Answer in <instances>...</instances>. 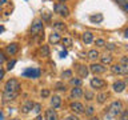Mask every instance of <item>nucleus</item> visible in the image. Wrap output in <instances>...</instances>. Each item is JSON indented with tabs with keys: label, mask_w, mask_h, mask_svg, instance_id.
Here are the masks:
<instances>
[{
	"label": "nucleus",
	"mask_w": 128,
	"mask_h": 120,
	"mask_svg": "<svg viewBox=\"0 0 128 120\" xmlns=\"http://www.w3.org/2000/svg\"><path fill=\"white\" fill-rule=\"evenodd\" d=\"M20 94V83L16 79H10L6 83V87H4L3 91V100L4 102H11V100H15Z\"/></svg>",
	"instance_id": "1"
},
{
	"label": "nucleus",
	"mask_w": 128,
	"mask_h": 120,
	"mask_svg": "<svg viewBox=\"0 0 128 120\" xmlns=\"http://www.w3.org/2000/svg\"><path fill=\"white\" fill-rule=\"evenodd\" d=\"M123 111V103L120 100H116V102H112L110 104L107 110V116L108 118H118V116L122 114Z\"/></svg>",
	"instance_id": "2"
},
{
	"label": "nucleus",
	"mask_w": 128,
	"mask_h": 120,
	"mask_svg": "<svg viewBox=\"0 0 128 120\" xmlns=\"http://www.w3.org/2000/svg\"><path fill=\"white\" fill-rule=\"evenodd\" d=\"M44 31V26H43V20L42 19H36L31 26V35L32 36H38Z\"/></svg>",
	"instance_id": "3"
},
{
	"label": "nucleus",
	"mask_w": 128,
	"mask_h": 120,
	"mask_svg": "<svg viewBox=\"0 0 128 120\" xmlns=\"http://www.w3.org/2000/svg\"><path fill=\"white\" fill-rule=\"evenodd\" d=\"M40 70L39 68H27L26 71L22 74V76H24V78H30V79H38V78H40Z\"/></svg>",
	"instance_id": "4"
},
{
	"label": "nucleus",
	"mask_w": 128,
	"mask_h": 120,
	"mask_svg": "<svg viewBox=\"0 0 128 120\" xmlns=\"http://www.w3.org/2000/svg\"><path fill=\"white\" fill-rule=\"evenodd\" d=\"M112 74L115 75H128V64L126 66H122V64H114L111 67Z\"/></svg>",
	"instance_id": "5"
},
{
	"label": "nucleus",
	"mask_w": 128,
	"mask_h": 120,
	"mask_svg": "<svg viewBox=\"0 0 128 120\" xmlns=\"http://www.w3.org/2000/svg\"><path fill=\"white\" fill-rule=\"evenodd\" d=\"M54 11L56 12V14L62 15V16H68V15H70V10H68V7L64 6L63 3H56L54 6Z\"/></svg>",
	"instance_id": "6"
},
{
	"label": "nucleus",
	"mask_w": 128,
	"mask_h": 120,
	"mask_svg": "<svg viewBox=\"0 0 128 120\" xmlns=\"http://www.w3.org/2000/svg\"><path fill=\"white\" fill-rule=\"evenodd\" d=\"M90 84H91V87L94 88V90H103V88L107 86V83L100 78H92Z\"/></svg>",
	"instance_id": "7"
},
{
	"label": "nucleus",
	"mask_w": 128,
	"mask_h": 120,
	"mask_svg": "<svg viewBox=\"0 0 128 120\" xmlns=\"http://www.w3.org/2000/svg\"><path fill=\"white\" fill-rule=\"evenodd\" d=\"M90 71L94 75H100V74H104L107 71V67L103 66V64H99V63H94L92 66H90Z\"/></svg>",
	"instance_id": "8"
},
{
	"label": "nucleus",
	"mask_w": 128,
	"mask_h": 120,
	"mask_svg": "<svg viewBox=\"0 0 128 120\" xmlns=\"http://www.w3.org/2000/svg\"><path fill=\"white\" fill-rule=\"evenodd\" d=\"M70 108H71L72 112H75V114H78V115H80V114H83V112H84V106L82 103H79V102L71 103Z\"/></svg>",
	"instance_id": "9"
},
{
	"label": "nucleus",
	"mask_w": 128,
	"mask_h": 120,
	"mask_svg": "<svg viewBox=\"0 0 128 120\" xmlns=\"http://www.w3.org/2000/svg\"><path fill=\"white\" fill-rule=\"evenodd\" d=\"M126 87H127V84H126V82H123V80H118V82H115L114 86H112L114 91L118 92V94H122V92L126 90Z\"/></svg>",
	"instance_id": "10"
},
{
	"label": "nucleus",
	"mask_w": 128,
	"mask_h": 120,
	"mask_svg": "<svg viewBox=\"0 0 128 120\" xmlns=\"http://www.w3.org/2000/svg\"><path fill=\"white\" fill-rule=\"evenodd\" d=\"M18 51H19V44L18 43H12V44H10V46H7V48H6V54L10 55V56L16 55Z\"/></svg>",
	"instance_id": "11"
},
{
	"label": "nucleus",
	"mask_w": 128,
	"mask_h": 120,
	"mask_svg": "<svg viewBox=\"0 0 128 120\" xmlns=\"http://www.w3.org/2000/svg\"><path fill=\"white\" fill-rule=\"evenodd\" d=\"M82 40L84 44H91L94 43V34L91 31H86L84 34L82 35Z\"/></svg>",
	"instance_id": "12"
},
{
	"label": "nucleus",
	"mask_w": 128,
	"mask_h": 120,
	"mask_svg": "<svg viewBox=\"0 0 128 120\" xmlns=\"http://www.w3.org/2000/svg\"><path fill=\"white\" fill-rule=\"evenodd\" d=\"M83 90L80 87H74L71 90V99H80L83 96Z\"/></svg>",
	"instance_id": "13"
},
{
	"label": "nucleus",
	"mask_w": 128,
	"mask_h": 120,
	"mask_svg": "<svg viewBox=\"0 0 128 120\" xmlns=\"http://www.w3.org/2000/svg\"><path fill=\"white\" fill-rule=\"evenodd\" d=\"M34 104L35 103L32 102V100H27V102L22 106V112L23 114H30L32 111V108H34Z\"/></svg>",
	"instance_id": "14"
},
{
	"label": "nucleus",
	"mask_w": 128,
	"mask_h": 120,
	"mask_svg": "<svg viewBox=\"0 0 128 120\" xmlns=\"http://www.w3.org/2000/svg\"><path fill=\"white\" fill-rule=\"evenodd\" d=\"M88 72H90V70H88L87 66H84V64H80V66H78V74L80 78H87L88 76Z\"/></svg>",
	"instance_id": "15"
},
{
	"label": "nucleus",
	"mask_w": 128,
	"mask_h": 120,
	"mask_svg": "<svg viewBox=\"0 0 128 120\" xmlns=\"http://www.w3.org/2000/svg\"><path fill=\"white\" fill-rule=\"evenodd\" d=\"M46 119L47 120H58V114H56V111L52 110V108L47 110L46 111Z\"/></svg>",
	"instance_id": "16"
},
{
	"label": "nucleus",
	"mask_w": 128,
	"mask_h": 120,
	"mask_svg": "<svg viewBox=\"0 0 128 120\" xmlns=\"http://www.w3.org/2000/svg\"><path fill=\"white\" fill-rule=\"evenodd\" d=\"M51 106L54 107V110H56V108H60V106H62V98L60 96H54V98L51 99Z\"/></svg>",
	"instance_id": "17"
},
{
	"label": "nucleus",
	"mask_w": 128,
	"mask_h": 120,
	"mask_svg": "<svg viewBox=\"0 0 128 120\" xmlns=\"http://www.w3.org/2000/svg\"><path fill=\"white\" fill-rule=\"evenodd\" d=\"M100 60H102V64L103 66H106V64H111L112 63V56L110 54H104L102 56H99Z\"/></svg>",
	"instance_id": "18"
},
{
	"label": "nucleus",
	"mask_w": 128,
	"mask_h": 120,
	"mask_svg": "<svg viewBox=\"0 0 128 120\" xmlns=\"http://www.w3.org/2000/svg\"><path fill=\"white\" fill-rule=\"evenodd\" d=\"M60 40H62V38H60V35L58 34V32H52V34L50 35V43L56 44V43H59Z\"/></svg>",
	"instance_id": "19"
},
{
	"label": "nucleus",
	"mask_w": 128,
	"mask_h": 120,
	"mask_svg": "<svg viewBox=\"0 0 128 120\" xmlns=\"http://www.w3.org/2000/svg\"><path fill=\"white\" fill-rule=\"evenodd\" d=\"M88 58H90L91 60H96V59H99V56H100V54H99V51H96V50H91V51H88Z\"/></svg>",
	"instance_id": "20"
},
{
	"label": "nucleus",
	"mask_w": 128,
	"mask_h": 120,
	"mask_svg": "<svg viewBox=\"0 0 128 120\" xmlns=\"http://www.w3.org/2000/svg\"><path fill=\"white\" fill-rule=\"evenodd\" d=\"M107 98H108V94H107V92H100V94L96 96V99H98V103H100V104H103L104 102H106Z\"/></svg>",
	"instance_id": "21"
},
{
	"label": "nucleus",
	"mask_w": 128,
	"mask_h": 120,
	"mask_svg": "<svg viewBox=\"0 0 128 120\" xmlns=\"http://www.w3.org/2000/svg\"><path fill=\"white\" fill-rule=\"evenodd\" d=\"M70 84L72 87H80V86H82V79H80V78H71Z\"/></svg>",
	"instance_id": "22"
},
{
	"label": "nucleus",
	"mask_w": 128,
	"mask_h": 120,
	"mask_svg": "<svg viewBox=\"0 0 128 120\" xmlns=\"http://www.w3.org/2000/svg\"><path fill=\"white\" fill-rule=\"evenodd\" d=\"M40 55H42L43 58L50 56V48H48V46H43L42 48H40Z\"/></svg>",
	"instance_id": "23"
},
{
	"label": "nucleus",
	"mask_w": 128,
	"mask_h": 120,
	"mask_svg": "<svg viewBox=\"0 0 128 120\" xmlns=\"http://www.w3.org/2000/svg\"><path fill=\"white\" fill-rule=\"evenodd\" d=\"M90 20H91V22L92 23H100V22H102V20H103V15L102 14H98V15H92L91 16V18H90Z\"/></svg>",
	"instance_id": "24"
},
{
	"label": "nucleus",
	"mask_w": 128,
	"mask_h": 120,
	"mask_svg": "<svg viewBox=\"0 0 128 120\" xmlns=\"http://www.w3.org/2000/svg\"><path fill=\"white\" fill-rule=\"evenodd\" d=\"M54 28H55V30H58V31H64V30H66V24L62 23V22H56L54 24Z\"/></svg>",
	"instance_id": "25"
},
{
	"label": "nucleus",
	"mask_w": 128,
	"mask_h": 120,
	"mask_svg": "<svg viewBox=\"0 0 128 120\" xmlns=\"http://www.w3.org/2000/svg\"><path fill=\"white\" fill-rule=\"evenodd\" d=\"M62 43L66 48H70L72 46V39L71 38H64V39H62Z\"/></svg>",
	"instance_id": "26"
},
{
	"label": "nucleus",
	"mask_w": 128,
	"mask_h": 120,
	"mask_svg": "<svg viewBox=\"0 0 128 120\" xmlns=\"http://www.w3.org/2000/svg\"><path fill=\"white\" fill-rule=\"evenodd\" d=\"M51 16H52V14H50L48 11H43V12H42L43 22H44V20H46V22H50V20H51Z\"/></svg>",
	"instance_id": "27"
},
{
	"label": "nucleus",
	"mask_w": 128,
	"mask_h": 120,
	"mask_svg": "<svg viewBox=\"0 0 128 120\" xmlns=\"http://www.w3.org/2000/svg\"><path fill=\"white\" fill-rule=\"evenodd\" d=\"M84 112L88 115V116H92L95 114V108L92 107V106H90V107H87V108H84Z\"/></svg>",
	"instance_id": "28"
},
{
	"label": "nucleus",
	"mask_w": 128,
	"mask_h": 120,
	"mask_svg": "<svg viewBox=\"0 0 128 120\" xmlns=\"http://www.w3.org/2000/svg\"><path fill=\"white\" fill-rule=\"evenodd\" d=\"M62 78H64V79H68V78H72V71L71 70H66L62 74Z\"/></svg>",
	"instance_id": "29"
},
{
	"label": "nucleus",
	"mask_w": 128,
	"mask_h": 120,
	"mask_svg": "<svg viewBox=\"0 0 128 120\" xmlns=\"http://www.w3.org/2000/svg\"><path fill=\"white\" fill-rule=\"evenodd\" d=\"M83 95L86 96V100H88V102H90V100H92V99L95 98V96H94V94H92V92H90V91H87L86 94H83Z\"/></svg>",
	"instance_id": "30"
},
{
	"label": "nucleus",
	"mask_w": 128,
	"mask_h": 120,
	"mask_svg": "<svg viewBox=\"0 0 128 120\" xmlns=\"http://www.w3.org/2000/svg\"><path fill=\"white\" fill-rule=\"evenodd\" d=\"M119 6H120V8H122L124 12H127V11H128V2H123V3H120Z\"/></svg>",
	"instance_id": "31"
},
{
	"label": "nucleus",
	"mask_w": 128,
	"mask_h": 120,
	"mask_svg": "<svg viewBox=\"0 0 128 120\" xmlns=\"http://www.w3.org/2000/svg\"><path fill=\"white\" fill-rule=\"evenodd\" d=\"M95 44H96L98 47H104V46H106V42H104L103 39H98V40L95 42Z\"/></svg>",
	"instance_id": "32"
},
{
	"label": "nucleus",
	"mask_w": 128,
	"mask_h": 120,
	"mask_svg": "<svg viewBox=\"0 0 128 120\" xmlns=\"http://www.w3.org/2000/svg\"><path fill=\"white\" fill-rule=\"evenodd\" d=\"M122 66H126V64H128V56H122V59H120V63Z\"/></svg>",
	"instance_id": "33"
},
{
	"label": "nucleus",
	"mask_w": 128,
	"mask_h": 120,
	"mask_svg": "<svg viewBox=\"0 0 128 120\" xmlns=\"http://www.w3.org/2000/svg\"><path fill=\"white\" fill-rule=\"evenodd\" d=\"M56 90H59V91H66L67 88H66V86H64L63 83H58V84H56Z\"/></svg>",
	"instance_id": "34"
},
{
	"label": "nucleus",
	"mask_w": 128,
	"mask_h": 120,
	"mask_svg": "<svg viewBox=\"0 0 128 120\" xmlns=\"http://www.w3.org/2000/svg\"><path fill=\"white\" fill-rule=\"evenodd\" d=\"M120 116H122V120H127V119H128V112H127V110H123L122 114H120Z\"/></svg>",
	"instance_id": "35"
},
{
	"label": "nucleus",
	"mask_w": 128,
	"mask_h": 120,
	"mask_svg": "<svg viewBox=\"0 0 128 120\" xmlns=\"http://www.w3.org/2000/svg\"><path fill=\"white\" fill-rule=\"evenodd\" d=\"M15 64H16V60H12V62H10V63L7 64V70H8V71H11L12 68H14Z\"/></svg>",
	"instance_id": "36"
},
{
	"label": "nucleus",
	"mask_w": 128,
	"mask_h": 120,
	"mask_svg": "<svg viewBox=\"0 0 128 120\" xmlns=\"http://www.w3.org/2000/svg\"><path fill=\"white\" fill-rule=\"evenodd\" d=\"M63 120H80L78 116H75V115H71V116H66Z\"/></svg>",
	"instance_id": "37"
},
{
	"label": "nucleus",
	"mask_w": 128,
	"mask_h": 120,
	"mask_svg": "<svg viewBox=\"0 0 128 120\" xmlns=\"http://www.w3.org/2000/svg\"><path fill=\"white\" fill-rule=\"evenodd\" d=\"M40 108H42V107H40V104H34V108H32V110H34L36 114H39V112H40Z\"/></svg>",
	"instance_id": "38"
},
{
	"label": "nucleus",
	"mask_w": 128,
	"mask_h": 120,
	"mask_svg": "<svg viewBox=\"0 0 128 120\" xmlns=\"http://www.w3.org/2000/svg\"><path fill=\"white\" fill-rule=\"evenodd\" d=\"M104 47H107L108 50H111V51H114V50H116V47H115V44H112V43H110V44H106Z\"/></svg>",
	"instance_id": "39"
},
{
	"label": "nucleus",
	"mask_w": 128,
	"mask_h": 120,
	"mask_svg": "<svg viewBox=\"0 0 128 120\" xmlns=\"http://www.w3.org/2000/svg\"><path fill=\"white\" fill-rule=\"evenodd\" d=\"M42 96H43V98H48V96H50V91H48V90L42 91Z\"/></svg>",
	"instance_id": "40"
},
{
	"label": "nucleus",
	"mask_w": 128,
	"mask_h": 120,
	"mask_svg": "<svg viewBox=\"0 0 128 120\" xmlns=\"http://www.w3.org/2000/svg\"><path fill=\"white\" fill-rule=\"evenodd\" d=\"M4 62H6V56H4L3 52H0V64H3Z\"/></svg>",
	"instance_id": "41"
},
{
	"label": "nucleus",
	"mask_w": 128,
	"mask_h": 120,
	"mask_svg": "<svg viewBox=\"0 0 128 120\" xmlns=\"http://www.w3.org/2000/svg\"><path fill=\"white\" fill-rule=\"evenodd\" d=\"M68 55V52L66 51V50H64V51H62V52H60V58H66V56Z\"/></svg>",
	"instance_id": "42"
},
{
	"label": "nucleus",
	"mask_w": 128,
	"mask_h": 120,
	"mask_svg": "<svg viewBox=\"0 0 128 120\" xmlns=\"http://www.w3.org/2000/svg\"><path fill=\"white\" fill-rule=\"evenodd\" d=\"M3 76H4V71H3V70H0V80L3 79Z\"/></svg>",
	"instance_id": "43"
},
{
	"label": "nucleus",
	"mask_w": 128,
	"mask_h": 120,
	"mask_svg": "<svg viewBox=\"0 0 128 120\" xmlns=\"http://www.w3.org/2000/svg\"><path fill=\"white\" fill-rule=\"evenodd\" d=\"M124 36H126V38H128V30L124 31Z\"/></svg>",
	"instance_id": "44"
},
{
	"label": "nucleus",
	"mask_w": 128,
	"mask_h": 120,
	"mask_svg": "<svg viewBox=\"0 0 128 120\" xmlns=\"http://www.w3.org/2000/svg\"><path fill=\"white\" fill-rule=\"evenodd\" d=\"M118 2V4H120V3H123V2H128V0H116Z\"/></svg>",
	"instance_id": "45"
},
{
	"label": "nucleus",
	"mask_w": 128,
	"mask_h": 120,
	"mask_svg": "<svg viewBox=\"0 0 128 120\" xmlns=\"http://www.w3.org/2000/svg\"><path fill=\"white\" fill-rule=\"evenodd\" d=\"M0 120H4V116H3L2 112H0Z\"/></svg>",
	"instance_id": "46"
},
{
	"label": "nucleus",
	"mask_w": 128,
	"mask_h": 120,
	"mask_svg": "<svg viewBox=\"0 0 128 120\" xmlns=\"http://www.w3.org/2000/svg\"><path fill=\"white\" fill-rule=\"evenodd\" d=\"M90 120H99V119H98V118H91Z\"/></svg>",
	"instance_id": "47"
},
{
	"label": "nucleus",
	"mask_w": 128,
	"mask_h": 120,
	"mask_svg": "<svg viewBox=\"0 0 128 120\" xmlns=\"http://www.w3.org/2000/svg\"><path fill=\"white\" fill-rule=\"evenodd\" d=\"M59 2H60V3H63V4H64V2H67V0H59Z\"/></svg>",
	"instance_id": "48"
},
{
	"label": "nucleus",
	"mask_w": 128,
	"mask_h": 120,
	"mask_svg": "<svg viewBox=\"0 0 128 120\" xmlns=\"http://www.w3.org/2000/svg\"><path fill=\"white\" fill-rule=\"evenodd\" d=\"M3 31H4V28H3V27H0V32H3Z\"/></svg>",
	"instance_id": "49"
}]
</instances>
